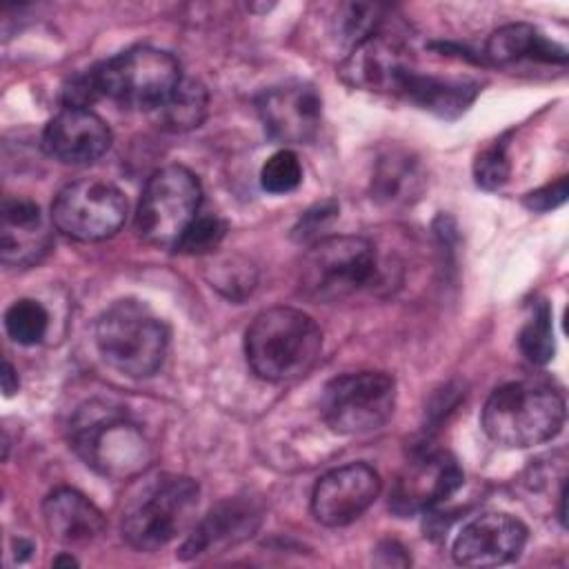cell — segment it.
<instances>
[{"mask_svg": "<svg viewBox=\"0 0 569 569\" xmlns=\"http://www.w3.org/2000/svg\"><path fill=\"white\" fill-rule=\"evenodd\" d=\"M322 331L316 320L293 307L260 311L244 333V356L251 371L269 382H289L318 362Z\"/></svg>", "mask_w": 569, "mask_h": 569, "instance_id": "1", "label": "cell"}, {"mask_svg": "<svg viewBox=\"0 0 569 569\" xmlns=\"http://www.w3.org/2000/svg\"><path fill=\"white\" fill-rule=\"evenodd\" d=\"M200 487L178 473L144 478L122 511V536L138 551H158L196 522Z\"/></svg>", "mask_w": 569, "mask_h": 569, "instance_id": "2", "label": "cell"}, {"mask_svg": "<svg viewBox=\"0 0 569 569\" xmlns=\"http://www.w3.org/2000/svg\"><path fill=\"white\" fill-rule=\"evenodd\" d=\"M565 425V398L547 382L513 380L491 391L482 409L485 433L509 449L547 442Z\"/></svg>", "mask_w": 569, "mask_h": 569, "instance_id": "3", "label": "cell"}, {"mask_svg": "<svg viewBox=\"0 0 569 569\" xmlns=\"http://www.w3.org/2000/svg\"><path fill=\"white\" fill-rule=\"evenodd\" d=\"M164 322L138 300H118L96 322V347L102 360L129 378L153 376L167 353Z\"/></svg>", "mask_w": 569, "mask_h": 569, "instance_id": "4", "label": "cell"}, {"mask_svg": "<svg viewBox=\"0 0 569 569\" xmlns=\"http://www.w3.org/2000/svg\"><path fill=\"white\" fill-rule=\"evenodd\" d=\"M96 98L127 109L156 111L182 80L178 60L153 47L127 49L89 71Z\"/></svg>", "mask_w": 569, "mask_h": 569, "instance_id": "5", "label": "cell"}, {"mask_svg": "<svg viewBox=\"0 0 569 569\" xmlns=\"http://www.w3.org/2000/svg\"><path fill=\"white\" fill-rule=\"evenodd\" d=\"M73 449L104 478L129 480L153 458L144 431L124 413L111 409L82 411L73 422Z\"/></svg>", "mask_w": 569, "mask_h": 569, "instance_id": "6", "label": "cell"}, {"mask_svg": "<svg viewBox=\"0 0 569 569\" xmlns=\"http://www.w3.org/2000/svg\"><path fill=\"white\" fill-rule=\"evenodd\" d=\"M378 253L369 238L329 236L311 244L302 258L300 287L307 296L333 302L376 284Z\"/></svg>", "mask_w": 569, "mask_h": 569, "instance_id": "7", "label": "cell"}, {"mask_svg": "<svg viewBox=\"0 0 569 569\" xmlns=\"http://www.w3.org/2000/svg\"><path fill=\"white\" fill-rule=\"evenodd\" d=\"M200 202V182L187 167H162L142 189L136 211V231L153 247L176 249L189 224L198 218Z\"/></svg>", "mask_w": 569, "mask_h": 569, "instance_id": "8", "label": "cell"}, {"mask_svg": "<svg viewBox=\"0 0 569 569\" xmlns=\"http://www.w3.org/2000/svg\"><path fill=\"white\" fill-rule=\"evenodd\" d=\"M396 407V380L385 371H356L329 380L320 413L331 431L358 436L380 429Z\"/></svg>", "mask_w": 569, "mask_h": 569, "instance_id": "9", "label": "cell"}, {"mask_svg": "<svg viewBox=\"0 0 569 569\" xmlns=\"http://www.w3.org/2000/svg\"><path fill=\"white\" fill-rule=\"evenodd\" d=\"M53 224L82 242L107 240L127 220V198L111 182L80 178L64 184L51 204Z\"/></svg>", "mask_w": 569, "mask_h": 569, "instance_id": "10", "label": "cell"}, {"mask_svg": "<svg viewBox=\"0 0 569 569\" xmlns=\"http://www.w3.org/2000/svg\"><path fill=\"white\" fill-rule=\"evenodd\" d=\"M382 482L373 467L351 462L318 478L311 493L313 518L325 527H345L358 520L380 496Z\"/></svg>", "mask_w": 569, "mask_h": 569, "instance_id": "11", "label": "cell"}, {"mask_svg": "<svg viewBox=\"0 0 569 569\" xmlns=\"http://www.w3.org/2000/svg\"><path fill=\"white\" fill-rule=\"evenodd\" d=\"M413 69L411 51L396 36L380 29L349 51L342 60L340 76L356 89L402 96L405 82Z\"/></svg>", "mask_w": 569, "mask_h": 569, "instance_id": "12", "label": "cell"}, {"mask_svg": "<svg viewBox=\"0 0 569 569\" xmlns=\"http://www.w3.org/2000/svg\"><path fill=\"white\" fill-rule=\"evenodd\" d=\"M256 109L264 131L282 144H307L322 124V100L307 82L264 89L256 100Z\"/></svg>", "mask_w": 569, "mask_h": 569, "instance_id": "13", "label": "cell"}, {"mask_svg": "<svg viewBox=\"0 0 569 569\" xmlns=\"http://www.w3.org/2000/svg\"><path fill=\"white\" fill-rule=\"evenodd\" d=\"M527 542V527L511 513L487 511L456 533L451 556L465 567H498L516 560Z\"/></svg>", "mask_w": 569, "mask_h": 569, "instance_id": "14", "label": "cell"}, {"mask_svg": "<svg viewBox=\"0 0 569 569\" xmlns=\"http://www.w3.org/2000/svg\"><path fill=\"white\" fill-rule=\"evenodd\" d=\"M44 151L62 164H91L111 147V129L87 107H64L44 127Z\"/></svg>", "mask_w": 569, "mask_h": 569, "instance_id": "15", "label": "cell"}, {"mask_svg": "<svg viewBox=\"0 0 569 569\" xmlns=\"http://www.w3.org/2000/svg\"><path fill=\"white\" fill-rule=\"evenodd\" d=\"M462 487V471L449 453H425L398 476L391 509L400 516L429 511Z\"/></svg>", "mask_w": 569, "mask_h": 569, "instance_id": "16", "label": "cell"}, {"mask_svg": "<svg viewBox=\"0 0 569 569\" xmlns=\"http://www.w3.org/2000/svg\"><path fill=\"white\" fill-rule=\"evenodd\" d=\"M262 522V509L249 498H229L218 502L200 522H193L182 547L178 549L182 560L198 558L202 553H220L253 536Z\"/></svg>", "mask_w": 569, "mask_h": 569, "instance_id": "17", "label": "cell"}, {"mask_svg": "<svg viewBox=\"0 0 569 569\" xmlns=\"http://www.w3.org/2000/svg\"><path fill=\"white\" fill-rule=\"evenodd\" d=\"M51 249V229L40 207L24 198H7L0 218V258L9 267H33Z\"/></svg>", "mask_w": 569, "mask_h": 569, "instance_id": "18", "label": "cell"}, {"mask_svg": "<svg viewBox=\"0 0 569 569\" xmlns=\"http://www.w3.org/2000/svg\"><path fill=\"white\" fill-rule=\"evenodd\" d=\"M42 518L49 533L64 545H84L104 531L102 511L80 491L60 487L42 502Z\"/></svg>", "mask_w": 569, "mask_h": 569, "instance_id": "19", "label": "cell"}, {"mask_svg": "<svg viewBox=\"0 0 569 569\" xmlns=\"http://www.w3.org/2000/svg\"><path fill=\"white\" fill-rule=\"evenodd\" d=\"M425 187L420 162L400 147H389L373 162L371 198L382 207H407Z\"/></svg>", "mask_w": 569, "mask_h": 569, "instance_id": "20", "label": "cell"}, {"mask_svg": "<svg viewBox=\"0 0 569 569\" xmlns=\"http://www.w3.org/2000/svg\"><path fill=\"white\" fill-rule=\"evenodd\" d=\"M485 56L493 64H513L522 60L536 62H558L565 64L567 51L558 42L545 38L536 27L527 22H513L496 29L485 47Z\"/></svg>", "mask_w": 569, "mask_h": 569, "instance_id": "21", "label": "cell"}, {"mask_svg": "<svg viewBox=\"0 0 569 569\" xmlns=\"http://www.w3.org/2000/svg\"><path fill=\"white\" fill-rule=\"evenodd\" d=\"M478 93V84L471 80H451V78H436L425 76L413 69L405 82L402 96L411 102L442 116L453 118L462 113Z\"/></svg>", "mask_w": 569, "mask_h": 569, "instance_id": "22", "label": "cell"}, {"mask_svg": "<svg viewBox=\"0 0 569 569\" xmlns=\"http://www.w3.org/2000/svg\"><path fill=\"white\" fill-rule=\"evenodd\" d=\"M209 107V93L198 80H180L171 96L156 109L158 120L169 131H189L202 124Z\"/></svg>", "mask_w": 569, "mask_h": 569, "instance_id": "23", "label": "cell"}, {"mask_svg": "<svg viewBox=\"0 0 569 569\" xmlns=\"http://www.w3.org/2000/svg\"><path fill=\"white\" fill-rule=\"evenodd\" d=\"M4 329L22 347L38 345L49 331V313L38 300L20 298L4 311Z\"/></svg>", "mask_w": 569, "mask_h": 569, "instance_id": "24", "label": "cell"}, {"mask_svg": "<svg viewBox=\"0 0 569 569\" xmlns=\"http://www.w3.org/2000/svg\"><path fill=\"white\" fill-rule=\"evenodd\" d=\"M520 351L533 365H545L553 358V327H551V309L545 300H540L525 322L520 331Z\"/></svg>", "mask_w": 569, "mask_h": 569, "instance_id": "25", "label": "cell"}, {"mask_svg": "<svg viewBox=\"0 0 569 569\" xmlns=\"http://www.w3.org/2000/svg\"><path fill=\"white\" fill-rule=\"evenodd\" d=\"M302 182V167L291 149L269 156L260 169V184L269 193H289Z\"/></svg>", "mask_w": 569, "mask_h": 569, "instance_id": "26", "label": "cell"}, {"mask_svg": "<svg viewBox=\"0 0 569 569\" xmlns=\"http://www.w3.org/2000/svg\"><path fill=\"white\" fill-rule=\"evenodd\" d=\"M509 171L511 164L505 142H493L491 147L482 149L473 162V176L482 189H500L509 180Z\"/></svg>", "mask_w": 569, "mask_h": 569, "instance_id": "27", "label": "cell"}, {"mask_svg": "<svg viewBox=\"0 0 569 569\" xmlns=\"http://www.w3.org/2000/svg\"><path fill=\"white\" fill-rule=\"evenodd\" d=\"M222 238H224V222L216 216L198 213V218L189 224V229L184 231L176 249L184 253H209L220 244Z\"/></svg>", "mask_w": 569, "mask_h": 569, "instance_id": "28", "label": "cell"}, {"mask_svg": "<svg viewBox=\"0 0 569 569\" xmlns=\"http://www.w3.org/2000/svg\"><path fill=\"white\" fill-rule=\"evenodd\" d=\"M253 269L247 264V262H242V264H236L233 260H231V264L229 262H220V264H216V276H213V284L211 287H218V289H222L227 296H233V298H240V296H244L247 291H251V287H253Z\"/></svg>", "mask_w": 569, "mask_h": 569, "instance_id": "29", "label": "cell"}, {"mask_svg": "<svg viewBox=\"0 0 569 569\" xmlns=\"http://www.w3.org/2000/svg\"><path fill=\"white\" fill-rule=\"evenodd\" d=\"M338 213V204L333 200H327L322 204H316L313 209H309L302 218H300V224L293 229L296 236L300 240H309V238H316L320 229H325Z\"/></svg>", "mask_w": 569, "mask_h": 569, "instance_id": "30", "label": "cell"}, {"mask_svg": "<svg viewBox=\"0 0 569 569\" xmlns=\"http://www.w3.org/2000/svg\"><path fill=\"white\" fill-rule=\"evenodd\" d=\"M567 198V180L565 178H558L556 182L551 184H545L531 193L525 196V204L533 211H549L558 204H562Z\"/></svg>", "mask_w": 569, "mask_h": 569, "instance_id": "31", "label": "cell"}, {"mask_svg": "<svg viewBox=\"0 0 569 569\" xmlns=\"http://www.w3.org/2000/svg\"><path fill=\"white\" fill-rule=\"evenodd\" d=\"M18 373H16V369H13V365L9 362V360H4V371H2V391L7 393V396H11V393H16L18 391Z\"/></svg>", "mask_w": 569, "mask_h": 569, "instance_id": "32", "label": "cell"}, {"mask_svg": "<svg viewBox=\"0 0 569 569\" xmlns=\"http://www.w3.org/2000/svg\"><path fill=\"white\" fill-rule=\"evenodd\" d=\"M13 547H16V558H18V562H22V560H27L29 556H31V551H33V545L29 542V540H24V538H18V540H13Z\"/></svg>", "mask_w": 569, "mask_h": 569, "instance_id": "33", "label": "cell"}, {"mask_svg": "<svg viewBox=\"0 0 569 569\" xmlns=\"http://www.w3.org/2000/svg\"><path fill=\"white\" fill-rule=\"evenodd\" d=\"M60 565H67V567H78V560H76L71 553H60L58 558H53V567H60Z\"/></svg>", "mask_w": 569, "mask_h": 569, "instance_id": "34", "label": "cell"}]
</instances>
